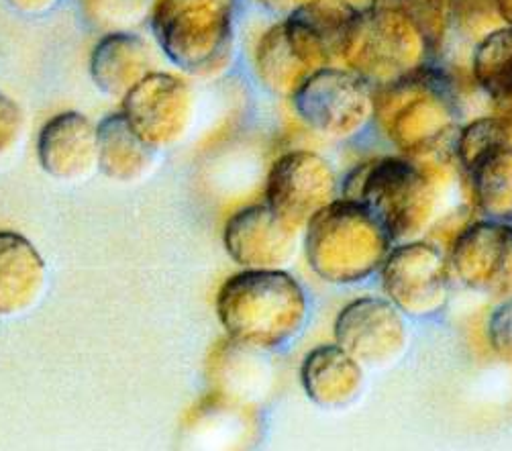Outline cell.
I'll list each match as a JSON object with an SVG mask.
<instances>
[{
	"label": "cell",
	"instance_id": "44dd1931",
	"mask_svg": "<svg viewBox=\"0 0 512 451\" xmlns=\"http://www.w3.org/2000/svg\"><path fill=\"white\" fill-rule=\"evenodd\" d=\"M472 74L494 103L512 107V27H496L480 37L472 56Z\"/></svg>",
	"mask_w": 512,
	"mask_h": 451
},
{
	"label": "cell",
	"instance_id": "9a60e30c",
	"mask_svg": "<svg viewBox=\"0 0 512 451\" xmlns=\"http://www.w3.org/2000/svg\"><path fill=\"white\" fill-rule=\"evenodd\" d=\"M41 168L60 180L86 176L98 164V125L68 111L51 117L37 139Z\"/></svg>",
	"mask_w": 512,
	"mask_h": 451
},
{
	"label": "cell",
	"instance_id": "d4e9b609",
	"mask_svg": "<svg viewBox=\"0 0 512 451\" xmlns=\"http://www.w3.org/2000/svg\"><path fill=\"white\" fill-rule=\"evenodd\" d=\"M147 0H82L88 21L98 27H123L145 11Z\"/></svg>",
	"mask_w": 512,
	"mask_h": 451
},
{
	"label": "cell",
	"instance_id": "5b68a950",
	"mask_svg": "<svg viewBox=\"0 0 512 451\" xmlns=\"http://www.w3.org/2000/svg\"><path fill=\"white\" fill-rule=\"evenodd\" d=\"M374 119L400 152L423 158L453 133L457 111L441 78L419 70L374 92Z\"/></svg>",
	"mask_w": 512,
	"mask_h": 451
},
{
	"label": "cell",
	"instance_id": "4fadbf2b",
	"mask_svg": "<svg viewBox=\"0 0 512 451\" xmlns=\"http://www.w3.org/2000/svg\"><path fill=\"white\" fill-rule=\"evenodd\" d=\"M360 9L347 0H311L286 17V31L313 72L343 64Z\"/></svg>",
	"mask_w": 512,
	"mask_h": 451
},
{
	"label": "cell",
	"instance_id": "52a82bcc",
	"mask_svg": "<svg viewBox=\"0 0 512 451\" xmlns=\"http://www.w3.org/2000/svg\"><path fill=\"white\" fill-rule=\"evenodd\" d=\"M296 115L313 131L347 139L374 119V90L366 78L343 68L313 72L292 96Z\"/></svg>",
	"mask_w": 512,
	"mask_h": 451
},
{
	"label": "cell",
	"instance_id": "f546056e",
	"mask_svg": "<svg viewBox=\"0 0 512 451\" xmlns=\"http://www.w3.org/2000/svg\"><path fill=\"white\" fill-rule=\"evenodd\" d=\"M496 7H498L500 21L512 27V0H496Z\"/></svg>",
	"mask_w": 512,
	"mask_h": 451
},
{
	"label": "cell",
	"instance_id": "ba28073f",
	"mask_svg": "<svg viewBox=\"0 0 512 451\" xmlns=\"http://www.w3.org/2000/svg\"><path fill=\"white\" fill-rule=\"evenodd\" d=\"M380 278L386 298L404 317H433L447 305L449 266L441 249L429 241H404L390 249Z\"/></svg>",
	"mask_w": 512,
	"mask_h": 451
},
{
	"label": "cell",
	"instance_id": "d6986e66",
	"mask_svg": "<svg viewBox=\"0 0 512 451\" xmlns=\"http://www.w3.org/2000/svg\"><path fill=\"white\" fill-rule=\"evenodd\" d=\"M151 162L153 147L137 135L123 113L109 115L98 123V166L109 178L135 180Z\"/></svg>",
	"mask_w": 512,
	"mask_h": 451
},
{
	"label": "cell",
	"instance_id": "ac0fdd59",
	"mask_svg": "<svg viewBox=\"0 0 512 451\" xmlns=\"http://www.w3.org/2000/svg\"><path fill=\"white\" fill-rule=\"evenodd\" d=\"M45 284V264L29 239L0 231V315L29 309Z\"/></svg>",
	"mask_w": 512,
	"mask_h": 451
},
{
	"label": "cell",
	"instance_id": "7c38bea8",
	"mask_svg": "<svg viewBox=\"0 0 512 451\" xmlns=\"http://www.w3.org/2000/svg\"><path fill=\"white\" fill-rule=\"evenodd\" d=\"M449 268L472 290L508 288L512 284V225L486 219L466 227L451 245Z\"/></svg>",
	"mask_w": 512,
	"mask_h": 451
},
{
	"label": "cell",
	"instance_id": "603a6c76",
	"mask_svg": "<svg viewBox=\"0 0 512 451\" xmlns=\"http://www.w3.org/2000/svg\"><path fill=\"white\" fill-rule=\"evenodd\" d=\"M504 117H482L468 123L455 137V154L468 174L474 172L496 149L508 145ZM512 145V143H510Z\"/></svg>",
	"mask_w": 512,
	"mask_h": 451
},
{
	"label": "cell",
	"instance_id": "cb8c5ba5",
	"mask_svg": "<svg viewBox=\"0 0 512 451\" xmlns=\"http://www.w3.org/2000/svg\"><path fill=\"white\" fill-rule=\"evenodd\" d=\"M374 5H390L411 17L431 47L445 41L451 23V0H374Z\"/></svg>",
	"mask_w": 512,
	"mask_h": 451
},
{
	"label": "cell",
	"instance_id": "4dcf8cb0",
	"mask_svg": "<svg viewBox=\"0 0 512 451\" xmlns=\"http://www.w3.org/2000/svg\"><path fill=\"white\" fill-rule=\"evenodd\" d=\"M504 121H506V129H508V139H510V143H512V107H510V111L506 113Z\"/></svg>",
	"mask_w": 512,
	"mask_h": 451
},
{
	"label": "cell",
	"instance_id": "8fae6325",
	"mask_svg": "<svg viewBox=\"0 0 512 451\" xmlns=\"http://www.w3.org/2000/svg\"><path fill=\"white\" fill-rule=\"evenodd\" d=\"M335 343L360 364L388 366L402 356L408 343L404 313L388 298H357L335 321Z\"/></svg>",
	"mask_w": 512,
	"mask_h": 451
},
{
	"label": "cell",
	"instance_id": "f1b7e54d",
	"mask_svg": "<svg viewBox=\"0 0 512 451\" xmlns=\"http://www.w3.org/2000/svg\"><path fill=\"white\" fill-rule=\"evenodd\" d=\"M258 3L264 7V9H268V11H272V13H278V15H290V13H294L296 9H300L302 5H306V3H311V0H258Z\"/></svg>",
	"mask_w": 512,
	"mask_h": 451
},
{
	"label": "cell",
	"instance_id": "8992f818",
	"mask_svg": "<svg viewBox=\"0 0 512 451\" xmlns=\"http://www.w3.org/2000/svg\"><path fill=\"white\" fill-rule=\"evenodd\" d=\"M429 49L411 17L390 5H372L355 21L343 66L384 86L423 70Z\"/></svg>",
	"mask_w": 512,
	"mask_h": 451
},
{
	"label": "cell",
	"instance_id": "e0dca14e",
	"mask_svg": "<svg viewBox=\"0 0 512 451\" xmlns=\"http://www.w3.org/2000/svg\"><path fill=\"white\" fill-rule=\"evenodd\" d=\"M300 380L313 403L339 409L357 398L364 386V368L343 347L323 345L304 358Z\"/></svg>",
	"mask_w": 512,
	"mask_h": 451
},
{
	"label": "cell",
	"instance_id": "ffe728a7",
	"mask_svg": "<svg viewBox=\"0 0 512 451\" xmlns=\"http://www.w3.org/2000/svg\"><path fill=\"white\" fill-rule=\"evenodd\" d=\"M255 72L270 92L286 98H292L313 74L294 49L284 21L268 29L255 47Z\"/></svg>",
	"mask_w": 512,
	"mask_h": 451
},
{
	"label": "cell",
	"instance_id": "9c48e42d",
	"mask_svg": "<svg viewBox=\"0 0 512 451\" xmlns=\"http://www.w3.org/2000/svg\"><path fill=\"white\" fill-rule=\"evenodd\" d=\"M335 192L337 178L325 158L313 152H290L272 166L266 200L290 229L300 231L333 203Z\"/></svg>",
	"mask_w": 512,
	"mask_h": 451
},
{
	"label": "cell",
	"instance_id": "83f0119b",
	"mask_svg": "<svg viewBox=\"0 0 512 451\" xmlns=\"http://www.w3.org/2000/svg\"><path fill=\"white\" fill-rule=\"evenodd\" d=\"M5 3L19 13L39 15V13L49 11L54 5H58V0H5Z\"/></svg>",
	"mask_w": 512,
	"mask_h": 451
},
{
	"label": "cell",
	"instance_id": "30bf717a",
	"mask_svg": "<svg viewBox=\"0 0 512 451\" xmlns=\"http://www.w3.org/2000/svg\"><path fill=\"white\" fill-rule=\"evenodd\" d=\"M125 119L153 149L180 141L194 115V92L182 78L151 72L123 98Z\"/></svg>",
	"mask_w": 512,
	"mask_h": 451
},
{
	"label": "cell",
	"instance_id": "4316f807",
	"mask_svg": "<svg viewBox=\"0 0 512 451\" xmlns=\"http://www.w3.org/2000/svg\"><path fill=\"white\" fill-rule=\"evenodd\" d=\"M23 131V111L11 96L0 92V154L11 149Z\"/></svg>",
	"mask_w": 512,
	"mask_h": 451
},
{
	"label": "cell",
	"instance_id": "7402d4cb",
	"mask_svg": "<svg viewBox=\"0 0 512 451\" xmlns=\"http://www.w3.org/2000/svg\"><path fill=\"white\" fill-rule=\"evenodd\" d=\"M470 176L482 215L512 225V145L496 149Z\"/></svg>",
	"mask_w": 512,
	"mask_h": 451
},
{
	"label": "cell",
	"instance_id": "6da1fadb",
	"mask_svg": "<svg viewBox=\"0 0 512 451\" xmlns=\"http://www.w3.org/2000/svg\"><path fill=\"white\" fill-rule=\"evenodd\" d=\"M449 176L445 166L382 158L347 176L343 194L368 209L392 241L421 239L439 215Z\"/></svg>",
	"mask_w": 512,
	"mask_h": 451
},
{
	"label": "cell",
	"instance_id": "7a4b0ae2",
	"mask_svg": "<svg viewBox=\"0 0 512 451\" xmlns=\"http://www.w3.org/2000/svg\"><path fill=\"white\" fill-rule=\"evenodd\" d=\"M306 296L284 270H245L225 282L217 313L237 343L274 349L300 333L306 321Z\"/></svg>",
	"mask_w": 512,
	"mask_h": 451
},
{
	"label": "cell",
	"instance_id": "484cf974",
	"mask_svg": "<svg viewBox=\"0 0 512 451\" xmlns=\"http://www.w3.org/2000/svg\"><path fill=\"white\" fill-rule=\"evenodd\" d=\"M486 333L492 352L504 364L512 366V298L502 300V303L490 313Z\"/></svg>",
	"mask_w": 512,
	"mask_h": 451
},
{
	"label": "cell",
	"instance_id": "1f68e13d",
	"mask_svg": "<svg viewBox=\"0 0 512 451\" xmlns=\"http://www.w3.org/2000/svg\"><path fill=\"white\" fill-rule=\"evenodd\" d=\"M147 3H160V0H147Z\"/></svg>",
	"mask_w": 512,
	"mask_h": 451
},
{
	"label": "cell",
	"instance_id": "277c9868",
	"mask_svg": "<svg viewBox=\"0 0 512 451\" xmlns=\"http://www.w3.org/2000/svg\"><path fill=\"white\" fill-rule=\"evenodd\" d=\"M151 29L170 62L192 76H219L233 60L235 19L229 0H160Z\"/></svg>",
	"mask_w": 512,
	"mask_h": 451
},
{
	"label": "cell",
	"instance_id": "2e32d148",
	"mask_svg": "<svg viewBox=\"0 0 512 451\" xmlns=\"http://www.w3.org/2000/svg\"><path fill=\"white\" fill-rule=\"evenodd\" d=\"M147 41L129 31H111L102 37L90 58V76L98 90L125 98L153 70Z\"/></svg>",
	"mask_w": 512,
	"mask_h": 451
},
{
	"label": "cell",
	"instance_id": "3957f363",
	"mask_svg": "<svg viewBox=\"0 0 512 451\" xmlns=\"http://www.w3.org/2000/svg\"><path fill=\"white\" fill-rule=\"evenodd\" d=\"M392 239L355 200H333L306 225L304 249L315 274L331 284H357L380 272Z\"/></svg>",
	"mask_w": 512,
	"mask_h": 451
},
{
	"label": "cell",
	"instance_id": "5bb4252c",
	"mask_svg": "<svg viewBox=\"0 0 512 451\" xmlns=\"http://www.w3.org/2000/svg\"><path fill=\"white\" fill-rule=\"evenodd\" d=\"M296 233L268 205L249 207L229 219L225 247L247 270H278L294 256Z\"/></svg>",
	"mask_w": 512,
	"mask_h": 451
}]
</instances>
